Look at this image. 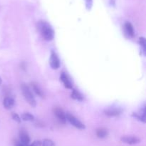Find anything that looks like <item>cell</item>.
<instances>
[{
    "label": "cell",
    "mask_w": 146,
    "mask_h": 146,
    "mask_svg": "<svg viewBox=\"0 0 146 146\" xmlns=\"http://www.w3.org/2000/svg\"><path fill=\"white\" fill-rule=\"evenodd\" d=\"M71 97L74 100H78V101H82L84 100V97H83L82 94L76 90H73L72 92H71Z\"/></svg>",
    "instance_id": "9a60e30c"
},
{
    "label": "cell",
    "mask_w": 146,
    "mask_h": 146,
    "mask_svg": "<svg viewBox=\"0 0 146 146\" xmlns=\"http://www.w3.org/2000/svg\"><path fill=\"white\" fill-rule=\"evenodd\" d=\"M125 32L128 34L129 37H133L134 36V29L132 24L130 22H126L125 24Z\"/></svg>",
    "instance_id": "7c38bea8"
},
{
    "label": "cell",
    "mask_w": 146,
    "mask_h": 146,
    "mask_svg": "<svg viewBox=\"0 0 146 146\" xmlns=\"http://www.w3.org/2000/svg\"><path fill=\"white\" fill-rule=\"evenodd\" d=\"M41 143L39 140H36V141L33 142L31 145H29V146H41Z\"/></svg>",
    "instance_id": "44dd1931"
},
{
    "label": "cell",
    "mask_w": 146,
    "mask_h": 146,
    "mask_svg": "<svg viewBox=\"0 0 146 146\" xmlns=\"http://www.w3.org/2000/svg\"><path fill=\"white\" fill-rule=\"evenodd\" d=\"M60 79L62 81L63 84H64V87L67 89H72V83H71V80H69L68 77L67 76V74H66L65 73H62L61 74V77H60Z\"/></svg>",
    "instance_id": "52a82bcc"
},
{
    "label": "cell",
    "mask_w": 146,
    "mask_h": 146,
    "mask_svg": "<svg viewBox=\"0 0 146 146\" xmlns=\"http://www.w3.org/2000/svg\"><path fill=\"white\" fill-rule=\"evenodd\" d=\"M139 43L141 46L143 48V51L144 54L145 53L146 51V43H145V39L144 37H140L139 39Z\"/></svg>",
    "instance_id": "e0dca14e"
},
{
    "label": "cell",
    "mask_w": 146,
    "mask_h": 146,
    "mask_svg": "<svg viewBox=\"0 0 146 146\" xmlns=\"http://www.w3.org/2000/svg\"><path fill=\"white\" fill-rule=\"evenodd\" d=\"M86 1V6L87 9L90 10L92 7L93 5V0H85Z\"/></svg>",
    "instance_id": "ffe728a7"
},
{
    "label": "cell",
    "mask_w": 146,
    "mask_h": 146,
    "mask_svg": "<svg viewBox=\"0 0 146 146\" xmlns=\"http://www.w3.org/2000/svg\"><path fill=\"white\" fill-rule=\"evenodd\" d=\"M66 120H68L73 126H74V127H76V128L81 129V130L85 129V125H84L78 119H77L75 116L73 115L68 113L66 114Z\"/></svg>",
    "instance_id": "3957f363"
},
{
    "label": "cell",
    "mask_w": 146,
    "mask_h": 146,
    "mask_svg": "<svg viewBox=\"0 0 146 146\" xmlns=\"http://www.w3.org/2000/svg\"><path fill=\"white\" fill-rule=\"evenodd\" d=\"M31 87H32V90L35 92L36 94L37 95L40 96V97H43V92L41 90V87L38 86V84L36 82H31Z\"/></svg>",
    "instance_id": "4fadbf2b"
},
{
    "label": "cell",
    "mask_w": 146,
    "mask_h": 146,
    "mask_svg": "<svg viewBox=\"0 0 146 146\" xmlns=\"http://www.w3.org/2000/svg\"><path fill=\"white\" fill-rule=\"evenodd\" d=\"M11 116H12L13 120H15L16 122H17V123H21V117H19V115L18 114L13 113L12 114H11Z\"/></svg>",
    "instance_id": "d6986e66"
},
{
    "label": "cell",
    "mask_w": 146,
    "mask_h": 146,
    "mask_svg": "<svg viewBox=\"0 0 146 146\" xmlns=\"http://www.w3.org/2000/svg\"><path fill=\"white\" fill-rule=\"evenodd\" d=\"M42 146H54V143L50 139H45L43 141Z\"/></svg>",
    "instance_id": "ac0fdd59"
},
{
    "label": "cell",
    "mask_w": 146,
    "mask_h": 146,
    "mask_svg": "<svg viewBox=\"0 0 146 146\" xmlns=\"http://www.w3.org/2000/svg\"><path fill=\"white\" fill-rule=\"evenodd\" d=\"M108 135V130L105 128H99L96 130V135L99 138H105Z\"/></svg>",
    "instance_id": "5bb4252c"
},
{
    "label": "cell",
    "mask_w": 146,
    "mask_h": 146,
    "mask_svg": "<svg viewBox=\"0 0 146 146\" xmlns=\"http://www.w3.org/2000/svg\"><path fill=\"white\" fill-rule=\"evenodd\" d=\"M21 91H22V94L24 95V98L27 100V102L33 107H35L36 106V102L35 97H34L32 92H31V89L26 84H22L21 86Z\"/></svg>",
    "instance_id": "7a4b0ae2"
},
{
    "label": "cell",
    "mask_w": 146,
    "mask_h": 146,
    "mask_svg": "<svg viewBox=\"0 0 146 146\" xmlns=\"http://www.w3.org/2000/svg\"><path fill=\"white\" fill-rule=\"evenodd\" d=\"M4 107L7 110L12 108L13 106L14 105V100L11 97H7L4 98V102H3Z\"/></svg>",
    "instance_id": "30bf717a"
},
{
    "label": "cell",
    "mask_w": 146,
    "mask_h": 146,
    "mask_svg": "<svg viewBox=\"0 0 146 146\" xmlns=\"http://www.w3.org/2000/svg\"><path fill=\"white\" fill-rule=\"evenodd\" d=\"M1 82H2V80H1V77H0V85H1Z\"/></svg>",
    "instance_id": "603a6c76"
},
{
    "label": "cell",
    "mask_w": 146,
    "mask_h": 146,
    "mask_svg": "<svg viewBox=\"0 0 146 146\" xmlns=\"http://www.w3.org/2000/svg\"><path fill=\"white\" fill-rule=\"evenodd\" d=\"M19 139L20 143L24 145H29L30 138L29 137L28 134L24 130H21L19 133Z\"/></svg>",
    "instance_id": "9c48e42d"
},
{
    "label": "cell",
    "mask_w": 146,
    "mask_h": 146,
    "mask_svg": "<svg viewBox=\"0 0 146 146\" xmlns=\"http://www.w3.org/2000/svg\"><path fill=\"white\" fill-rule=\"evenodd\" d=\"M38 29L44 40L51 41L54 38V31L51 26L46 21H40L38 23Z\"/></svg>",
    "instance_id": "6da1fadb"
},
{
    "label": "cell",
    "mask_w": 146,
    "mask_h": 146,
    "mask_svg": "<svg viewBox=\"0 0 146 146\" xmlns=\"http://www.w3.org/2000/svg\"><path fill=\"white\" fill-rule=\"evenodd\" d=\"M54 113L55 114V115L56 116L57 118L58 119V120L61 123L65 124L66 121V114L64 113V112L61 108L56 107V108H55L54 110Z\"/></svg>",
    "instance_id": "8992f818"
},
{
    "label": "cell",
    "mask_w": 146,
    "mask_h": 146,
    "mask_svg": "<svg viewBox=\"0 0 146 146\" xmlns=\"http://www.w3.org/2000/svg\"><path fill=\"white\" fill-rule=\"evenodd\" d=\"M133 115L135 117H136L137 119H138L139 120L142 121L143 123H145V106L143 107V108L141 109L140 113H135L133 114Z\"/></svg>",
    "instance_id": "8fae6325"
},
{
    "label": "cell",
    "mask_w": 146,
    "mask_h": 146,
    "mask_svg": "<svg viewBox=\"0 0 146 146\" xmlns=\"http://www.w3.org/2000/svg\"><path fill=\"white\" fill-rule=\"evenodd\" d=\"M121 140L123 143L128 145L138 144L141 142V140L138 137H134V136H123L121 137Z\"/></svg>",
    "instance_id": "5b68a950"
},
{
    "label": "cell",
    "mask_w": 146,
    "mask_h": 146,
    "mask_svg": "<svg viewBox=\"0 0 146 146\" xmlns=\"http://www.w3.org/2000/svg\"><path fill=\"white\" fill-rule=\"evenodd\" d=\"M21 119L24 121H32L34 120V116L29 113H26L21 115Z\"/></svg>",
    "instance_id": "2e32d148"
},
{
    "label": "cell",
    "mask_w": 146,
    "mask_h": 146,
    "mask_svg": "<svg viewBox=\"0 0 146 146\" xmlns=\"http://www.w3.org/2000/svg\"><path fill=\"white\" fill-rule=\"evenodd\" d=\"M105 115L108 117H115L121 113V110L119 108H108L104 111Z\"/></svg>",
    "instance_id": "ba28073f"
},
{
    "label": "cell",
    "mask_w": 146,
    "mask_h": 146,
    "mask_svg": "<svg viewBox=\"0 0 146 146\" xmlns=\"http://www.w3.org/2000/svg\"><path fill=\"white\" fill-rule=\"evenodd\" d=\"M16 146H29V145H24L22 144V143H20V142H19V143H17V144H16Z\"/></svg>",
    "instance_id": "7402d4cb"
},
{
    "label": "cell",
    "mask_w": 146,
    "mask_h": 146,
    "mask_svg": "<svg viewBox=\"0 0 146 146\" xmlns=\"http://www.w3.org/2000/svg\"><path fill=\"white\" fill-rule=\"evenodd\" d=\"M49 63L52 69H54V70H57V69L59 68L60 60L59 58H58V55L56 54V53H55L54 52H51Z\"/></svg>",
    "instance_id": "277c9868"
}]
</instances>
